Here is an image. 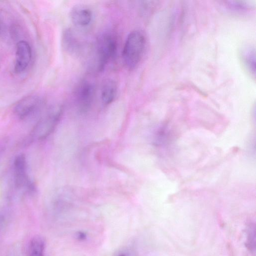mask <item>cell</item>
I'll use <instances>...</instances> for the list:
<instances>
[{"instance_id": "6da1fadb", "label": "cell", "mask_w": 256, "mask_h": 256, "mask_svg": "<svg viewBox=\"0 0 256 256\" xmlns=\"http://www.w3.org/2000/svg\"><path fill=\"white\" fill-rule=\"evenodd\" d=\"M147 39L145 33L134 30L128 35L123 48L122 57L126 67L133 70L140 63L145 52Z\"/></svg>"}, {"instance_id": "7a4b0ae2", "label": "cell", "mask_w": 256, "mask_h": 256, "mask_svg": "<svg viewBox=\"0 0 256 256\" xmlns=\"http://www.w3.org/2000/svg\"><path fill=\"white\" fill-rule=\"evenodd\" d=\"M117 41L115 36L109 32L101 34L96 44L97 68L103 71L115 57L117 52Z\"/></svg>"}, {"instance_id": "3957f363", "label": "cell", "mask_w": 256, "mask_h": 256, "mask_svg": "<svg viewBox=\"0 0 256 256\" xmlns=\"http://www.w3.org/2000/svg\"><path fill=\"white\" fill-rule=\"evenodd\" d=\"M63 113L61 106H56L51 107L46 115L42 118L38 123L35 133L39 139L47 138L54 131L59 122Z\"/></svg>"}, {"instance_id": "277c9868", "label": "cell", "mask_w": 256, "mask_h": 256, "mask_svg": "<svg viewBox=\"0 0 256 256\" xmlns=\"http://www.w3.org/2000/svg\"><path fill=\"white\" fill-rule=\"evenodd\" d=\"M95 94V87L92 82L83 80L78 85L74 92V97L77 107L81 112H86L89 110Z\"/></svg>"}, {"instance_id": "5b68a950", "label": "cell", "mask_w": 256, "mask_h": 256, "mask_svg": "<svg viewBox=\"0 0 256 256\" xmlns=\"http://www.w3.org/2000/svg\"><path fill=\"white\" fill-rule=\"evenodd\" d=\"M42 104V101L39 97L29 96L16 104L14 111L20 119L24 120L37 113L41 108Z\"/></svg>"}, {"instance_id": "8992f818", "label": "cell", "mask_w": 256, "mask_h": 256, "mask_svg": "<svg viewBox=\"0 0 256 256\" xmlns=\"http://www.w3.org/2000/svg\"><path fill=\"white\" fill-rule=\"evenodd\" d=\"M32 58V50L29 44L22 41L17 43L16 53L15 71L17 74L24 72Z\"/></svg>"}, {"instance_id": "52a82bcc", "label": "cell", "mask_w": 256, "mask_h": 256, "mask_svg": "<svg viewBox=\"0 0 256 256\" xmlns=\"http://www.w3.org/2000/svg\"><path fill=\"white\" fill-rule=\"evenodd\" d=\"M93 13L88 8L77 6L71 11L70 18L73 24L79 28L88 26L93 20Z\"/></svg>"}, {"instance_id": "ba28073f", "label": "cell", "mask_w": 256, "mask_h": 256, "mask_svg": "<svg viewBox=\"0 0 256 256\" xmlns=\"http://www.w3.org/2000/svg\"><path fill=\"white\" fill-rule=\"evenodd\" d=\"M14 165L16 185L20 188L32 186L27 173V162L25 156L21 154L16 157Z\"/></svg>"}, {"instance_id": "9c48e42d", "label": "cell", "mask_w": 256, "mask_h": 256, "mask_svg": "<svg viewBox=\"0 0 256 256\" xmlns=\"http://www.w3.org/2000/svg\"><path fill=\"white\" fill-rule=\"evenodd\" d=\"M240 59L244 68L251 76L255 77V51L251 47H245L240 51Z\"/></svg>"}, {"instance_id": "30bf717a", "label": "cell", "mask_w": 256, "mask_h": 256, "mask_svg": "<svg viewBox=\"0 0 256 256\" xmlns=\"http://www.w3.org/2000/svg\"><path fill=\"white\" fill-rule=\"evenodd\" d=\"M118 86L116 82L111 79L106 80L103 84L101 92V98L105 105L111 104L117 94Z\"/></svg>"}, {"instance_id": "8fae6325", "label": "cell", "mask_w": 256, "mask_h": 256, "mask_svg": "<svg viewBox=\"0 0 256 256\" xmlns=\"http://www.w3.org/2000/svg\"><path fill=\"white\" fill-rule=\"evenodd\" d=\"M45 242L41 236H35L31 240L29 246V256H44Z\"/></svg>"}, {"instance_id": "7c38bea8", "label": "cell", "mask_w": 256, "mask_h": 256, "mask_svg": "<svg viewBox=\"0 0 256 256\" xmlns=\"http://www.w3.org/2000/svg\"><path fill=\"white\" fill-rule=\"evenodd\" d=\"M63 44L65 50L71 54L74 53L78 50V41L71 30H67L64 32L63 36Z\"/></svg>"}, {"instance_id": "4fadbf2b", "label": "cell", "mask_w": 256, "mask_h": 256, "mask_svg": "<svg viewBox=\"0 0 256 256\" xmlns=\"http://www.w3.org/2000/svg\"><path fill=\"white\" fill-rule=\"evenodd\" d=\"M113 256H134L132 250L128 248H122L116 251Z\"/></svg>"}, {"instance_id": "5bb4252c", "label": "cell", "mask_w": 256, "mask_h": 256, "mask_svg": "<svg viewBox=\"0 0 256 256\" xmlns=\"http://www.w3.org/2000/svg\"><path fill=\"white\" fill-rule=\"evenodd\" d=\"M1 25H0V32H1Z\"/></svg>"}]
</instances>
